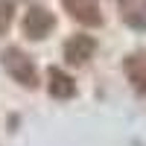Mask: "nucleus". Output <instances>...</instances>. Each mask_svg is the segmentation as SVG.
<instances>
[{
	"instance_id": "1",
	"label": "nucleus",
	"mask_w": 146,
	"mask_h": 146,
	"mask_svg": "<svg viewBox=\"0 0 146 146\" xmlns=\"http://www.w3.org/2000/svg\"><path fill=\"white\" fill-rule=\"evenodd\" d=\"M0 64H3V70H6V76L12 79V82H18V85H23V88H38V67H35V62H32V56L29 53H23L21 47H6L3 53H0Z\"/></svg>"
},
{
	"instance_id": "2",
	"label": "nucleus",
	"mask_w": 146,
	"mask_h": 146,
	"mask_svg": "<svg viewBox=\"0 0 146 146\" xmlns=\"http://www.w3.org/2000/svg\"><path fill=\"white\" fill-rule=\"evenodd\" d=\"M21 29L29 41H44L56 29V15L47 6H29L21 18Z\"/></svg>"
},
{
	"instance_id": "3",
	"label": "nucleus",
	"mask_w": 146,
	"mask_h": 146,
	"mask_svg": "<svg viewBox=\"0 0 146 146\" xmlns=\"http://www.w3.org/2000/svg\"><path fill=\"white\" fill-rule=\"evenodd\" d=\"M64 12L82 23V27H102V9H100V0H62Z\"/></svg>"
},
{
	"instance_id": "4",
	"label": "nucleus",
	"mask_w": 146,
	"mask_h": 146,
	"mask_svg": "<svg viewBox=\"0 0 146 146\" xmlns=\"http://www.w3.org/2000/svg\"><path fill=\"white\" fill-rule=\"evenodd\" d=\"M62 53H64V58H67V64H85L88 58H94V53H96V41H94V35L76 32V35H70V38L64 41Z\"/></svg>"
},
{
	"instance_id": "5",
	"label": "nucleus",
	"mask_w": 146,
	"mask_h": 146,
	"mask_svg": "<svg viewBox=\"0 0 146 146\" xmlns=\"http://www.w3.org/2000/svg\"><path fill=\"white\" fill-rule=\"evenodd\" d=\"M47 94L53 100H70L76 94V79L62 67H50L47 70Z\"/></svg>"
},
{
	"instance_id": "6",
	"label": "nucleus",
	"mask_w": 146,
	"mask_h": 146,
	"mask_svg": "<svg viewBox=\"0 0 146 146\" xmlns=\"http://www.w3.org/2000/svg\"><path fill=\"white\" fill-rule=\"evenodd\" d=\"M123 70H126V76L131 82V88L140 91V94H146V50H137V53L126 56Z\"/></svg>"
},
{
	"instance_id": "7",
	"label": "nucleus",
	"mask_w": 146,
	"mask_h": 146,
	"mask_svg": "<svg viewBox=\"0 0 146 146\" xmlns=\"http://www.w3.org/2000/svg\"><path fill=\"white\" fill-rule=\"evenodd\" d=\"M120 18L131 29H146V0H120Z\"/></svg>"
},
{
	"instance_id": "8",
	"label": "nucleus",
	"mask_w": 146,
	"mask_h": 146,
	"mask_svg": "<svg viewBox=\"0 0 146 146\" xmlns=\"http://www.w3.org/2000/svg\"><path fill=\"white\" fill-rule=\"evenodd\" d=\"M15 21V0H0V35H6Z\"/></svg>"
}]
</instances>
